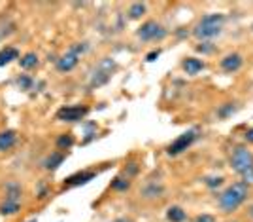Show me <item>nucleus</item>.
Wrapping results in <instances>:
<instances>
[{"label": "nucleus", "instance_id": "obj_1", "mask_svg": "<svg viewBox=\"0 0 253 222\" xmlns=\"http://www.w3.org/2000/svg\"><path fill=\"white\" fill-rule=\"evenodd\" d=\"M246 197H248V186L244 182H234L219 196V207L225 213H232L246 201Z\"/></svg>", "mask_w": 253, "mask_h": 222}, {"label": "nucleus", "instance_id": "obj_2", "mask_svg": "<svg viewBox=\"0 0 253 222\" xmlns=\"http://www.w3.org/2000/svg\"><path fill=\"white\" fill-rule=\"evenodd\" d=\"M225 17L219 14H211V15H204L200 21H198L197 29H195V36L197 38H213L221 32V25H223Z\"/></svg>", "mask_w": 253, "mask_h": 222}, {"label": "nucleus", "instance_id": "obj_3", "mask_svg": "<svg viewBox=\"0 0 253 222\" xmlns=\"http://www.w3.org/2000/svg\"><path fill=\"white\" fill-rule=\"evenodd\" d=\"M232 169L240 175H246L248 171H253V154L248 148L238 147L232 152Z\"/></svg>", "mask_w": 253, "mask_h": 222}, {"label": "nucleus", "instance_id": "obj_4", "mask_svg": "<svg viewBox=\"0 0 253 222\" xmlns=\"http://www.w3.org/2000/svg\"><path fill=\"white\" fill-rule=\"evenodd\" d=\"M138 38H142L144 42H149V40H161V38H165L167 36V30L161 29L155 21H148V23H144L140 29H138Z\"/></svg>", "mask_w": 253, "mask_h": 222}, {"label": "nucleus", "instance_id": "obj_5", "mask_svg": "<svg viewBox=\"0 0 253 222\" xmlns=\"http://www.w3.org/2000/svg\"><path fill=\"white\" fill-rule=\"evenodd\" d=\"M87 112L89 110L85 106H64L57 112V120H61V122H80L87 116Z\"/></svg>", "mask_w": 253, "mask_h": 222}, {"label": "nucleus", "instance_id": "obj_6", "mask_svg": "<svg viewBox=\"0 0 253 222\" xmlns=\"http://www.w3.org/2000/svg\"><path fill=\"white\" fill-rule=\"evenodd\" d=\"M195 131H187V133L180 135L172 145L169 147V154L170 156H178V154H182L183 150H187V148L191 147V143L195 141Z\"/></svg>", "mask_w": 253, "mask_h": 222}, {"label": "nucleus", "instance_id": "obj_7", "mask_svg": "<svg viewBox=\"0 0 253 222\" xmlns=\"http://www.w3.org/2000/svg\"><path fill=\"white\" fill-rule=\"evenodd\" d=\"M78 55H74V53H70V51H66L61 59L57 61V69L61 71V73H68V71H72L76 65H78Z\"/></svg>", "mask_w": 253, "mask_h": 222}, {"label": "nucleus", "instance_id": "obj_8", "mask_svg": "<svg viewBox=\"0 0 253 222\" xmlns=\"http://www.w3.org/2000/svg\"><path fill=\"white\" fill-rule=\"evenodd\" d=\"M240 67H242V57L238 53H231V55L221 59V69L227 71V73H234V71H238Z\"/></svg>", "mask_w": 253, "mask_h": 222}, {"label": "nucleus", "instance_id": "obj_9", "mask_svg": "<svg viewBox=\"0 0 253 222\" xmlns=\"http://www.w3.org/2000/svg\"><path fill=\"white\" fill-rule=\"evenodd\" d=\"M15 141H17L15 131H12V129L2 131V133H0V150H10V148L15 145Z\"/></svg>", "mask_w": 253, "mask_h": 222}, {"label": "nucleus", "instance_id": "obj_10", "mask_svg": "<svg viewBox=\"0 0 253 222\" xmlns=\"http://www.w3.org/2000/svg\"><path fill=\"white\" fill-rule=\"evenodd\" d=\"M183 69L187 71V74H197L204 69V63L200 59H195V57H187L183 61Z\"/></svg>", "mask_w": 253, "mask_h": 222}, {"label": "nucleus", "instance_id": "obj_11", "mask_svg": "<svg viewBox=\"0 0 253 222\" xmlns=\"http://www.w3.org/2000/svg\"><path fill=\"white\" fill-rule=\"evenodd\" d=\"M91 178H95V173H80V175H74L66 180V186H80V184H85L89 182Z\"/></svg>", "mask_w": 253, "mask_h": 222}, {"label": "nucleus", "instance_id": "obj_12", "mask_svg": "<svg viewBox=\"0 0 253 222\" xmlns=\"http://www.w3.org/2000/svg\"><path fill=\"white\" fill-rule=\"evenodd\" d=\"M19 57V51L15 49V48H6V49H2L0 51V67H4V65H8L10 61H14Z\"/></svg>", "mask_w": 253, "mask_h": 222}, {"label": "nucleus", "instance_id": "obj_13", "mask_svg": "<svg viewBox=\"0 0 253 222\" xmlns=\"http://www.w3.org/2000/svg\"><path fill=\"white\" fill-rule=\"evenodd\" d=\"M167 219L170 222H183L187 219V215H185V211L182 207H170L169 213H167Z\"/></svg>", "mask_w": 253, "mask_h": 222}, {"label": "nucleus", "instance_id": "obj_14", "mask_svg": "<svg viewBox=\"0 0 253 222\" xmlns=\"http://www.w3.org/2000/svg\"><path fill=\"white\" fill-rule=\"evenodd\" d=\"M63 160H64V154L63 152H55V154H51L47 160H45V169H57L61 163H63Z\"/></svg>", "mask_w": 253, "mask_h": 222}, {"label": "nucleus", "instance_id": "obj_15", "mask_svg": "<svg viewBox=\"0 0 253 222\" xmlns=\"http://www.w3.org/2000/svg\"><path fill=\"white\" fill-rule=\"evenodd\" d=\"M19 63H21L23 69H32V67L38 65V55H36V53H27V55H23V57L19 59Z\"/></svg>", "mask_w": 253, "mask_h": 222}, {"label": "nucleus", "instance_id": "obj_16", "mask_svg": "<svg viewBox=\"0 0 253 222\" xmlns=\"http://www.w3.org/2000/svg\"><path fill=\"white\" fill-rule=\"evenodd\" d=\"M19 196H21V188L17 186V184H8V196H6V199L8 201H17L19 203Z\"/></svg>", "mask_w": 253, "mask_h": 222}, {"label": "nucleus", "instance_id": "obj_17", "mask_svg": "<svg viewBox=\"0 0 253 222\" xmlns=\"http://www.w3.org/2000/svg\"><path fill=\"white\" fill-rule=\"evenodd\" d=\"M19 211V203L17 201H8L6 199V203H2V207H0V213L2 215H15Z\"/></svg>", "mask_w": 253, "mask_h": 222}, {"label": "nucleus", "instance_id": "obj_18", "mask_svg": "<svg viewBox=\"0 0 253 222\" xmlns=\"http://www.w3.org/2000/svg\"><path fill=\"white\" fill-rule=\"evenodd\" d=\"M128 14L132 19H138L142 15L146 14V4H142V2H136V4H132L130 6V10H128Z\"/></svg>", "mask_w": 253, "mask_h": 222}, {"label": "nucleus", "instance_id": "obj_19", "mask_svg": "<svg viewBox=\"0 0 253 222\" xmlns=\"http://www.w3.org/2000/svg\"><path fill=\"white\" fill-rule=\"evenodd\" d=\"M72 145H74L72 135H63V137H59V139H57V147L59 148H70Z\"/></svg>", "mask_w": 253, "mask_h": 222}, {"label": "nucleus", "instance_id": "obj_20", "mask_svg": "<svg viewBox=\"0 0 253 222\" xmlns=\"http://www.w3.org/2000/svg\"><path fill=\"white\" fill-rule=\"evenodd\" d=\"M112 188L113 190H126V188H128V180L117 177L115 180H112Z\"/></svg>", "mask_w": 253, "mask_h": 222}, {"label": "nucleus", "instance_id": "obj_21", "mask_svg": "<svg viewBox=\"0 0 253 222\" xmlns=\"http://www.w3.org/2000/svg\"><path fill=\"white\" fill-rule=\"evenodd\" d=\"M87 49H89V46H87V44L84 42V44H74V46H70V49H68V51L80 57V55H82V53H85Z\"/></svg>", "mask_w": 253, "mask_h": 222}, {"label": "nucleus", "instance_id": "obj_22", "mask_svg": "<svg viewBox=\"0 0 253 222\" xmlns=\"http://www.w3.org/2000/svg\"><path fill=\"white\" fill-rule=\"evenodd\" d=\"M17 84L21 86L23 89H30V86H32V80L30 78H27V76H21L19 80H17Z\"/></svg>", "mask_w": 253, "mask_h": 222}, {"label": "nucleus", "instance_id": "obj_23", "mask_svg": "<svg viewBox=\"0 0 253 222\" xmlns=\"http://www.w3.org/2000/svg\"><path fill=\"white\" fill-rule=\"evenodd\" d=\"M223 182V178L221 177H210V178H206V184L210 186V188H215V186H219Z\"/></svg>", "mask_w": 253, "mask_h": 222}, {"label": "nucleus", "instance_id": "obj_24", "mask_svg": "<svg viewBox=\"0 0 253 222\" xmlns=\"http://www.w3.org/2000/svg\"><path fill=\"white\" fill-rule=\"evenodd\" d=\"M231 112H234V106H232V104H227V106H223V108L219 110V116L225 118V116H229Z\"/></svg>", "mask_w": 253, "mask_h": 222}, {"label": "nucleus", "instance_id": "obj_25", "mask_svg": "<svg viewBox=\"0 0 253 222\" xmlns=\"http://www.w3.org/2000/svg\"><path fill=\"white\" fill-rule=\"evenodd\" d=\"M195 222H215V219L211 217V215H198Z\"/></svg>", "mask_w": 253, "mask_h": 222}, {"label": "nucleus", "instance_id": "obj_26", "mask_svg": "<svg viewBox=\"0 0 253 222\" xmlns=\"http://www.w3.org/2000/svg\"><path fill=\"white\" fill-rule=\"evenodd\" d=\"M244 177V184L246 186H250V184H253V171H248L246 175H242Z\"/></svg>", "mask_w": 253, "mask_h": 222}, {"label": "nucleus", "instance_id": "obj_27", "mask_svg": "<svg viewBox=\"0 0 253 222\" xmlns=\"http://www.w3.org/2000/svg\"><path fill=\"white\" fill-rule=\"evenodd\" d=\"M159 53H161V51H159V49H155V51H151V53H148V57H146V59L151 63V61H155L157 57H159Z\"/></svg>", "mask_w": 253, "mask_h": 222}, {"label": "nucleus", "instance_id": "obj_28", "mask_svg": "<svg viewBox=\"0 0 253 222\" xmlns=\"http://www.w3.org/2000/svg\"><path fill=\"white\" fill-rule=\"evenodd\" d=\"M244 137H246V141H248V143H253V127H252V129H248Z\"/></svg>", "mask_w": 253, "mask_h": 222}, {"label": "nucleus", "instance_id": "obj_29", "mask_svg": "<svg viewBox=\"0 0 253 222\" xmlns=\"http://www.w3.org/2000/svg\"><path fill=\"white\" fill-rule=\"evenodd\" d=\"M113 222H132L130 219H117V221H113Z\"/></svg>", "mask_w": 253, "mask_h": 222}, {"label": "nucleus", "instance_id": "obj_30", "mask_svg": "<svg viewBox=\"0 0 253 222\" xmlns=\"http://www.w3.org/2000/svg\"><path fill=\"white\" fill-rule=\"evenodd\" d=\"M250 217H252V219H253V205H252V207H250Z\"/></svg>", "mask_w": 253, "mask_h": 222}, {"label": "nucleus", "instance_id": "obj_31", "mask_svg": "<svg viewBox=\"0 0 253 222\" xmlns=\"http://www.w3.org/2000/svg\"><path fill=\"white\" fill-rule=\"evenodd\" d=\"M252 29H253V27H252Z\"/></svg>", "mask_w": 253, "mask_h": 222}]
</instances>
